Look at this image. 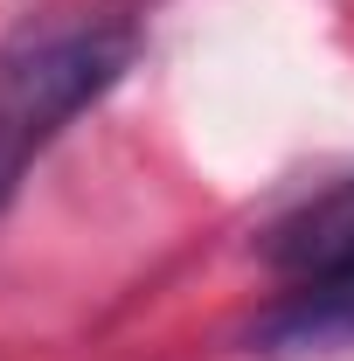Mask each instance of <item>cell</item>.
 Instances as JSON below:
<instances>
[{"label":"cell","mask_w":354,"mask_h":361,"mask_svg":"<svg viewBox=\"0 0 354 361\" xmlns=\"http://www.w3.org/2000/svg\"><path fill=\"white\" fill-rule=\"evenodd\" d=\"M133 56L139 28L104 7L49 14L35 28H21L14 42H0V209L28 180L35 153L118 84Z\"/></svg>","instance_id":"1"},{"label":"cell","mask_w":354,"mask_h":361,"mask_svg":"<svg viewBox=\"0 0 354 361\" xmlns=\"http://www.w3.org/2000/svg\"><path fill=\"white\" fill-rule=\"evenodd\" d=\"M271 264L292 278H326V271H354V180L326 188L299 216L271 229Z\"/></svg>","instance_id":"3"},{"label":"cell","mask_w":354,"mask_h":361,"mask_svg":"<svg viewBox=\"0 0 354 361\" xmlns=\"http://www.w3.org/2000/svg\"><path fill=\"white\" fill-rule=\"evenodd\" d=\"M271 355H334L354 348V271H326V278H299L250 334Z\"/></svg>","instance_id":"2"}]
</instances>
